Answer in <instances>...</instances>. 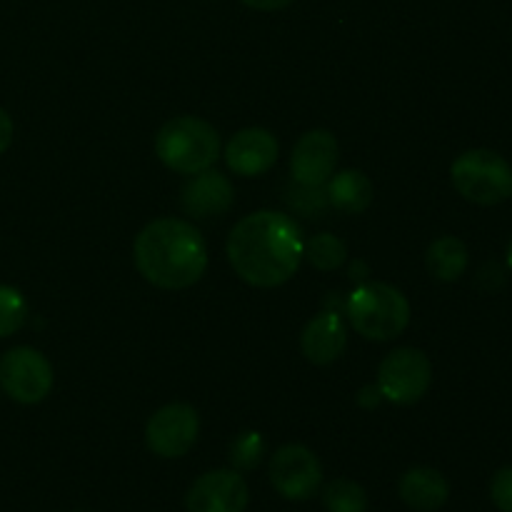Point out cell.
Instances as JSON below:
<instances>
[{
  "label": "cell",
  "mask_w": 512,
  "mask_h": 512,
  "mask_svg": "<svg viewBox=\"0 0 512 512\" xmlns=\"http://www.w3.org/2000/svg\"><path fill=\"white\" fill-rule=\"evenodd\" d=\"M323 505L328 512H365L368 493L355 480L338 478L323 490Z\"/></svg>",
  "instance_id": "19"
},
{
  "label": "cell",
  "mask_w": 512,
  "mask_h": 512,
  "mask_svg": "<svg viewBox=\"0 0 512 512\" xmlns=\"http://www.w3.org/2000/svg\"><path fill=\"white\" fill-rule=\"evenodd\" d=\"M508 268L512 270V243H510V248H508Z\"/></svg>",
  "instance_id": "26"
},
{
  "label": "cell",
  "mask_w": 512,
  "mask_h": 512,
  "mask_svg": "<svg viewBox=\"0 0 512 512\" xmlns=\"http://www.w3.org/2000/svg\"><path fill=\"white\" fill-rule=\"evenodd\" d=\"M243 3L248 5V8H253V10H263V13H273V10L288 8V5L293 3V0H243Z\"/></svg>",
  "instance_id": "25"
},
{
  "label": "cell",
  "mask_w": 512,
  "mask_h": 512,
  "mask_svg": "<svg viewBox=\"0 0 512 512\" xmlns=\"http://www.w3.org/2000/svg\"><path fill=\"white\" fill-rule=\"evenodd\" d=\"M200 433V418L195 408L185 403H170L155 410L145 428V443L150 453L160 458H183L193 450Z\"/></svg>",
  "instance_id": "9"
},
{
  "label": "cell",
  "mask_w": 512,
  "mask_h": 512,
  "mask_svg": "<svg viewBox=\"0 0 512 512\" xmlns=\"http://www.w3.org/2000/svg\"><path fill=\"white\" fill-rule=\"evenodd\" d=\"M328 200L330 205L348 215H360L373 203V183L363 170H343L335 178L328 180Z\"/></svg>",
  "instance_id": "16"
},
{
  "label": "cell",
  "mask_w": 512,
  "mask_h": 512,
  "mask_svg": "<svg viewBox=\"0 0 512 512\" xmlns=\"http://www.w3.org/2000/svg\"><path fill=\"white\" fill-rule=\"evenodd\" d=\"M10 143H13V120L0 108V155L10 148Z\"/></svg>",
  "instance_id": "24"
},
{
  "label": "cell",
  "mask_w": 512,
  "mask_h": 512,
  "mask_svg": "<svg viewBox=\"0 0 512 512\" xmlns=\"http://www.w3.org/2000/svg\"><path fill=\"white\" fill-rule=\"evenodd\" d=\"M285 200H288V205L295 213L305 215V218H318V215L330 205L328 190H323V185L295 183L285 190Z\"/></svg>",
  "instance_id": "21"
},
{
  "label": "cell",
  "mask_w": 512,
  "mask_h": 512,
  "mask_svg": "<svg viewBox=\"0 0 512 512\" xmlns=\"http://www.w3.org/2000/svg\"><path fill=\"white\" fill-rule=\"evenodd\" d=\"M468 268V248L455 235H443L428 248V270L443 283H455Z\"/></svg>",
  "instance_id": "17"
},
{
  "label": "cell",
  "mask_w": 512,
  "mask_h": 512,
  "mask_svg": "<svg viewBox=\"0 0 512 512\" xmlns=\"http://www.w3.org/2000/svg\"><path fill=\"white\" fill-rule=\"evenodd\" d=\"M278 140L265 128H245L230 138L225 148V163L233 173L255 178L268 173L278 160Z\"/></svg>",
  "instance_id": "12"
},
{
  "label": "cell",
  "mask_w": 512,
  "mask_h": 512,
  "mask_svg": "<svg viewBox=\"0 0 512 512\" xmlns=\"http://www.w3.org/2000/svg\"><path fill=\"white\" fill-rule=\"evenodd\" d=\"M400 498L415 512H433L443 508L450 498V483L440 470L415 465L400 478Z\"/></svg>",
  "instance_id": "15"
},
{
  "label": "cell",
  "mask_w": 512,
  "mask_h": 512,
  "mask_svg": "<svg viewBox=\"0 0 512 512\" xmlns=\"http://www.w3.org/2000/svg\"><path fill=\"white\" fill-rule=\"evenodd\" d=\"M250 490L235 470H210L190 485L185 495L188 512H245Z\"/></svg>",
  "instance_id": "10"
},
{
  "label": "cell",
  "mask_w": 512,
  "mask_h": 512,
  "mask_svg": "<svg viewBox=\"0 0 512 512\" xmlns=\"http://www.w3.org/2000/svg\"><path fill=\"white\" fill-rule=\"evenodd\" d=\"M303 258L308 260L313 268L328 273V270L340 268V265L345 263L348 248H345L343 240L335 238L333 233H320L303 245Z\"/></svg>",
  "instance_id": "18"
},
{
  "label": "cell",
  "mask_w": 512,
  "mask_h": 512,
  "mask_svg": "<svg viewBox=\"0 0 512 512\" xmlns=\"http://www.w3.org/2000/svg\"><path fill=\"white\" fill-rule=\"evenodd\" d=\"M53 365L40 350L20 345L0 358V388L23 405L45 400L53 390Z\"/></svg>",
  "instance_id": "6"
},
{
  "label": "cell",
  "mask_w": 512,
  "mask_h": 512,
  "mask_svg": "<svg viewBox=\"0 0 512 512\" xmlns=\"http://www.w3.org/2000/svg\"><path fill=\"white\" fill-rule=\"evenodd\" d=\"M28 320V303L23 293L10 285H0V338L18 333Z\"/></svg>",
  "instance_id": "20"
},
{
  "label": "cell",
  "mask_w": 512,
  "mask_h": 512,
  "mask_svg": "<svg viewBox=\"0 0 512 512\" xmlns=\"http://www.w3.org/2000/svg\"><path fill=\"white\" fill-rule=\"evenodd\" d=\"M345 345H348V330H345L343 318L333 310L315 315L308 325H305L303 335H300V348L303 355L313 365H330L343 355Z\"/></svg>",
  "instance_id": "14"
},
{
  "label": "cell",
  "mask_w": 512,
  "mask_h": 512,
  "mask_svg": "<svg viewBox=\"0 0 512 512\" xmlns=\"http://www.w3.org/2000/svg\"><path fill=\"white\" fill-rule=\"evenodd\" d=\"M433 383V365L418 348H398L380 363L378 388L395 405H413L428 393Z\"/></svg>",
  "instance_id": "7"
},
{
  "label": "cell",
  "mask_w": 512,
  "mask_h": 512,
  "mask_svg": "<svg viewBox=\"0 0 512 512\" xmlns=\"http://www.w3.org/2000/svg\"><path fill=\"white\" fill-rule=\"evenodd\" d=\"M455 190L475 205H498L512 193V168L500 153L475 148L458 155L450 168Z\"/></svg>",
  "instance_id": "5"
},
{
  "label": "cell",
  "mask_w": 512,
  "mask_h": 512,
  "mask_svg": "<svg viewBox=\"0 0 512 512\" xmlns=\"http://www.w3.org/2000/svg\"><path fill=\"white\" fill-rule=\"evenodd\" d=\"M270 483L285 500H310L323 483V465L305 445H283L270 460Z\"/></svg>",
  "instance_id": "8"
},
{
  "label": "cell",
  "mask_w": 512,
  "mask_h": 512,
  "mask_svg": "<svg viewBox=\"0 0 512 512\" xmlns=\"http://www.w3.org/2000/svg\"><path fill=\"white\" fill-rule=\"evenodd\" d=\"M138 273L163 290H183L198 283L208 268V248L193 223L158 218L145 225L133 245Z\"/></svg>",
  "instance_id": "2"
},
{
  "label": "cell",
  "mask_w": 512,
  "mask_h": 512,
  "mask_svg": "<svg viewBox=\"0 0 512 512\" xmlns=\"http://www.w3.org/2000/svg\"><path fill=\"white\" fill-rule=\"evenodd\" d=\"M338 165V140L328 130H310L295 143L290 173L300 185H325Z\"/></svg>",
  "instance_id": "11"
},
{
  "label": "cell",
  "mask_w": 512,
  "mask_h": 512,
  "mask_svg": "<svg viewBox=\"0 0 512 512\" xmlns=\"http://www.w3.org/2000/svg\"><path fill=\"white\" fill-rule=\"evenodd\" d=\"M490 498L500 512H512V465L500 468L490 480Z\"/></svg>",
  "instance_id": "23"
},
{
  "label": "cell",
  "mask_w": 512,
  "mask_h": 512,
  "mask_svg": "<svg viewBox=\"0 0 512 512\" xmlns=\"http://www.w3.org/2000/svg\"><path fill=\"white\" fill-rule=\"evenodd\" d=\"M265 443L260 438V433H243L230 448V463L240 470H253L258 468L260 460H263Z\"/></svg>",
  "instance_id": "22"
},
{
  "label": "cell",
  "mask_w": 512,
  "mask_h": 512,
  "mask_svg": "<svg viewBox=\"0 0 512 512\" xmlns=\"http://www.w3.org/2000/svg\"><path fill=\"white\" fill-rule=\"evenodd\" d=\"M235 200L233 183L218 170H203L195 173L180 193V205L193 218H213V215L228 213Z\"/></svg>",
  "instance_id": "13"
},
{
  "label": "cell",
  "mask_w": 512,
  "mask_h": 512,
  "mask_svg": "<svg viewBox=\"0 0 512 512\" xmlns=\"http://www.w3.org/2000/svg\"><path fill=\"white\" fill-rule=\"evenodd\" d=\"M155 153L165 168L180 175H195L213 168L220 155V135L208 120L178 115L158 130Z\"/></svg>",
  "instance_id": "3"
},
{
  "label": "cell",
  "mask_w": 512,
  "mask_h": 512,
  "mask_svg": "<svg viewBox=\"0 0 512 512\" xmlns=\"http://www.w3.org/2000/svg\"><path fill=\"white\" fill-rule=\"evenodd\" d=\"M345 310L350 325L375 343L395 340L410 323L408 298L390 283L360 285L350 293Z\"/></svg>",
  "instance_id": "4"
},
{
  "label": "cell",
  "mask_w": 512,
  "mask_h": 512,
  "mask_svg": "<svg viewBox=\"0 0 512 512\" xmlns=\"http://www.w3.org/2000/svg\"><path fill=\"white\" fill-rule=\"evenodd\" d=\"M303 233L290 215L258 210L235 223L228 235V260L255 288H278L303 263Z\"/></svg>",
  "instance_id": "1"
},
{
  "label": "cell",
  "mask_w": 512,
  "mask_h": 512,
  "mask_svg": "<svg viewBox=\"0 0 512 512\" xmlns=\"http://www.w3.org/2000/svg\"><path fill=\"white\" fill-rule=\"evenodd\" d=\"M510 195H512V193H510Z\"/></svg>",
  "instance_id": "27"
}]
</instances>
